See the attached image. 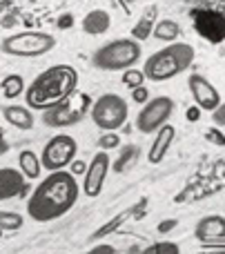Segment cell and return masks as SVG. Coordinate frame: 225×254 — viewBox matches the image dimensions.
Returning a JSON list of instances; mask_svg holds the SVG:
<instances>
[{"instance_id": "obj_1", "label": "cell", "mask_w": 225, "mask_h": 254, "mask_svg": "<svg viewBox=\"0 0 225 254\" xmlns=\"http://www.w3.org/2000/svg\"><path fill=\"white\" fill-rule=\"evenodd\" d=\"M76 198H78V185L74 174L56 170L34 190L27 201V214L38 223H49L67 214L74 207Z\"/></svg>"}, {"instance_id": "obj_2", "label": "cell", "mask_w": 225, "mask_h": 254, "mask_svg": "<svg viewBox=\"0 0 225 254\" xmlns=\"http://www.w3.org/2000/svg\"><path fill=\"white\" fill-rule=\"evenodd\" d=\"M76 80H78V76L69 65L49 67L29 85L27 105L31 110H49V107L58 105L76 92Z\"/></svg>"}, {"instance_id": "obj_3", "label": "cell", "mask_w": 225, "mask_h": 254, "mask_svg": "<svg viewBox=\"0 0 225 254\" xmlns=\"http://www.w3.org/2000/svg\"><path fill=\"white\" fill-rule=\"evenodd\" d=\"M192 61H194V47L187 43H174L152 54L143 67V74L154 83H163V80H169L181 71H185L192 65Z\"/></svg>"}, {"instance_id": "obj_4", "label": "cell", "mask_w": 225, "mask_h": 254, "mask_svg": "<svg viewBox=\"0 0 225 254\" xmlns=\"http://www.w3.org/2000/svg\"><path fill=\"white\" fill-rule=\"evenodd\" d=\"M138 58H141V45L136 40L120 38L98 49L96 56H94V65L107 71H118L132 67Z\"/></svg>"}, {"instance_id": "obj_5", "label": "cell", "mask_w": 225, "mask_h": 254, "mask_svg": "<svg viewBox=\"0 0 225 254\" xmlns=\"http://www.w3.org/2000/svg\"><path fill=\"white\" fill-rule=\"evenodd\" d=\"M92 107V98L87 94H71L62 103L45 110L43 123L47 127H69L85 119L87 110Z\"/></svg>"}, {"instance_id": "obj_6", "label": "cell", "mask_w": 225, "mask_h": 254, "mask_svg": "<svg viewBox=\"0 0 225 254\" xmlns=\"http://www.w3.org/2000/svg\"><path fill=\"white\" fill-rule=\"evenodd\" d=\"M89 114L94 125L101 127L103 131H116L127 121V103L118 94H105L96 103H92Z\"/></svg>"}, {"instance_id": "obj_7", "label": "cell", "mask_w": 225, "mask_h": 254, "mask_svg": "<svg viewBox=\"0 0 225 254\" xmlns=\"http://www.w3.org/2000/svg\"><path fill=\"white\" fill-rule=\"evenodd\" d=\"M76 152H78V145L71 136L67 134H56L43 149V156H40V165H45V170L56 172L67 167L74 161Z\"/></svg>"}, {"instance_id": "obj_8", "label": "cell", "mask_w": 225, "mask_h": 254, "mask_svg": "<svg viewBox=\"0 0 225 254\" xmlns=\"http://www.w3.org/2000/svg\"><path fill=\"white\" fill-rule=\"evenodd\" d=\"M54 36L38 34V31H27V34L11 36L2 43V52L11 54V56H40V54L49 52L54 47Z\"/></svg>"}, {"instance_id": "obj_9", "label": "cell", "mask_w": 225, "mask_h": 254, "mask_svg": "<svg viewBox=\"0 0 225 254\" xmlns=\"http://www.w3.org/2000/svg\"><path fill=\"white\" fill-rule=\"evenodd\" d=\"M174 112V101L168 96H156L147 103L141 110V114L136 116V129L143 134H152L159 127H163L168 123V119Z\"/></svg>"}, {"instance_id": "obj_10", "label": "cell", "mask_w": 225, "mask_h": 254, "mask_svg": "<svg viewBox=\"0 0 225 254\" xmlns=\"http://www.w3.org/2000/svg\"><path fill=\"white\" fill-rule=\"evenodd\" d=\"M194 27L203 38L212 40V43L225 38V16L221 11H212V9L194 11Z\"/></svg>"}, {"instance_id": "obj_11", "label": "cell", "mask_w": 225, "mask_h": 254, "mask_svg": "<svg viewBox=\"0 0 225 254\" xmlns=\"http://www.w3.org/2000/svg\"><path fill=\"white\" fill-rule=\"evenodd\" d=\"M107 170H110V156H107V149L98 152L96 156L92 158L89 167L85 170V183H83V192L87 196H98L103 190V183H105Z\"/></svg>"}, {"instance_id": "obj_12", "label": "cell", "mask_w": 225, "mask_h": 254, "mask_svg": "<svg viewBox=\"0 0 225 254\" xmlns=\"http://www.w3.org/2000/svg\"><path fill=\"white\" fill-rule=\"evenodd\" d=\"M187 83H190L192 98L196 101V105H199L201 110L214 112L219 105H221V94L217 92V87H214L208 78L194 74V76H190V80H187Z\"/></svg>"}, {"instance_id": "obj_13", "label": "cell", "mask_w": 225, "mask_h": 254, "mask_svg": "<svg viewBox=\"0 0 225 254\" xmlns=\"http://www.w3.org/2000/svg\"><path fill=\"white\" fill-rule=\"evenodd\" d=\"M25 192V174L11 167H0V201L13 198Z\"/></svg>"}, {"instance_id": "obj_14", "label": "cell", "mask_w": 225, "mask_h": 254, "mask_svg": "<svg viewBox=\"0 0 225 254\" xmlns=\"http://www.w3.org/2000/svg\"><path fill=\"white\" fill-rule=\"evenodd\" d=\"M174 134H176L174 127L168 125V123L156 129V136H154V140H152L150 154H147V158H150L152 165H159V163L165 158V154L169 152V147H172V143H174Z\"/></svg>"}, {"instance_id": "obj_15", "label": "cell", "mask_w": 225, "mask_h": 254, "mask_svg": "<svg viewBox=\"0 0 225 254\" xmlns=\"http://www.w3.org/2000/svg\"><path fill=\"white\" fill-rule=\"evenodd\" d=\"M196 237L201 241H214V239H223L225 237V216L212 214L205 216V219L199 221L196 225Z\"/></svg>"}, {"instance_id": "obj_16", "label": "cell", "mask_w": 225, "mask_h": 254, "mask_svg": "<svg viewBox=\"0 0 225 254\" xmlns=\"http://www.w3.org/2000/svg\"><path fill=\"white\" fill-rule=\"evenodd\" d=\"M2 116L7 119V123H11L18 129H31L34 127V116L27 107H18V105H7L2 107Z\"/></svg>"}, {"instance_id": "obj_17", "label": "cell", "mask_w": 225, "mask_h": 254, "mask_svg": "<svg viewBox=\"0 0 225 254\" xmlns=\"http://www.w3.org/2000/svg\"><path fill=\"white\" fill-rule=\"evenodd\" d=\"M83 29L87 31V34H105L107 29H110V16H107V11H103V9H96V11L87 13L83 20Z\"/></svg>"}, {"instance_id": "obj_18", "label": "cell", "mask_w": 225, "mask_h": 254, "mask_svg": "<svg viewBox=\"0 0 225 254\" xmlns=\"http://www.w3.org/2000/svg\"><path fill=\"white\" fill-rule=\"evenodd\" d=\"M18 163H20V172L25 174V179H38L40 176V158L34 152H29V149L20 152Z\"/></svg>"}, {"instance_id": "obj_19", "label": "cell", "mask_w": 225, "mask_h": 254, "mask_svg": "<svg viewBox=\"0 0 225 254\" xmlns=\"http://www.w3.org/2000/svg\"><path fill=\"white\" fill-rule=\"evenodd\" d=\"M136 161H138V147L136 145H125L114 163V172H118V174L120 172H127L129 167L136 165Z\"/></svg>"}, {"instance_id": "obj_20", "label": "cell", "mask_w": 225, "mask_h": 254, "mask_svg": "<svg viewBox=\"0 0 225 254\" xmlns=\"http://www.w3.org/2000/svg\"><path fill=\"white\" fill-rule=\"evenodd\" d=\"M178 34H181V27H178L174 20H161L159 25L154 27V38H159V40L172 43V40L178 38Z\"/></svg>"}, {"instance_id": "obj_21", "label": "cell", "mask_w": 225, "mask_h": 254, "mask_svg": "<svg viewBox=\"0 0 225 254\" xmlns=\"http://www.w3.org/2000/svg\"><path fill=\"white\" fill-rule=\"evenodd\" d=\"M154 18H156V9L152 7V9H147L145 11V16L141 18V20H138V25L134 27V38L136 40H145L147 36L152 34V27H154Z\"/></svg>"}, {"instance_id": "obj_22", "label": "cell", "mask_w": 225, "mask_h": 254, "mask_svg": "<svg viewBox=\"0 0 225 254\" xmlns=\"http://www.w3.org/2000/svg\"><path fill=\"white\" fill-rule=\"evenodd\" d=\"M132 214H134V207H129V210H125V212H120V214L114 216V219H112L107 225H103L101 230H96V232L92 234V241H96V239H103V237H107V234H112L116 228H120V225H123Z\"/></svg>"}, {"instance_id": "obj_23", "label": "cell", "mask_w": 225, "mask_h": 254, "mask_svg": "<svg viewBox=\"0 0 225 254\" xmlns=\"http://www.w3.org/2000/svg\"><path fill=\"white\" fill-rule=\"evenodd\" d=\"M22 89H25V80H22L18 74L7 76V78L2 80V94H4L7 98H16V96H20Z\"/></svg>"}, {"instance_id": "obj_24", "label": "cell", "mask_w": 225, "mask_h": 254, "mask_svg": "<svg viewBox=\"0 0 225 254\" xmlns=\"http://www.w3.org/2000/svg\"><path fill=\"white\" fill-rule=\"evenodd\" d=\"M22 216L16 212H0V230H18L22 228Z\"/></svg>"}, {"instance_id": "obj_25", "label": "cell", "mask_w": 225, "mask_h": 254, "mask_svg": "<svg viewBox=\"0 0 225 254\" xmlns=\"http://www.w3.org/2000/svg\"><path fill=\"white\" fill-rule=\"evenodd\" d=\"M141 254H181V248L172 241H161V243L150 246L147 250H143Z\"/></svg>"}, {"instance_id": "obj_26", "label": "cell", "mask_w": 225, "mask_h": 254, "mask_svg": "<svg viewBox=\"0 0 225 254\" xmlns=\"http://www.w3.org/2000/svg\"><path fill=\"white\" fill-rule=\"evenodd\" d=\"M143 78H145V74H143V71H138V69H132V67H127V69H125V74H123V83L127 85L129 89L143 85Z\"/></svg>"}, {"instance_id": "obj_27", "label": "cell", "mask_w": 225, "mask_h": 254, "mask_svg": "<svg viewBox=\"0 0 225 254\" xmlns=\"http://www.w3.org/2000/svg\"><path fill=\"white\" fill-rule=\"evenodd\" d=\"M118 143H120V138H118V134H103L101 138H98V147L101 149H114V147H118Z\"/></svg>"}, {"instance_id": "obj_28", "label": "cell", "mask_w": 225, "mask_h": 254, "mask_svg": "<svg viewBox=\"0 0 225 254\" xmlns=\"http://www.w3.org/2000/svg\"><path fill=\"white\" fill-rule=\"evenodd\" d=\"M132 98H134V103H147V98H150V92H147L143 85H138V87L132 89Z\"/></svg>"}, {"instance_id": "obj_29", "label": "cell", "mask_w": 225, "mask_h": 254, "mask_svg": "<svg viewBox=\"0 0 225 254\" xmlns=\"http://www.w3.org/2000/svg\"><path fill=\"white\" fill-rule=\"evenodd\" d=\"M87 254H116V248L114 246H107V243H101V246L92 248Z\"/></svg>"}, {"instance_id": "obj_30", "label": "cell", "mask_w": 225, "mask_h": 254, "mask_svg": "<svg viewBox=\"0 0 225 254\" xmlns=\"http://www.w3.org/2000/svg\"><path fill=\"white\" fill-rule=\"evenodd\" d=\"M212 114H214V123L225 127V103H221V105H219L217 110L212 112Z\"/></svg>"}, {"instance_id": "obj_31", "label": "cell", "mask_w": 225, "mask_h": 254, "mask_svg": "<svg viewBox=\"0 0 225 254\" xmlns=\"http://www.w3.org/2000/svg\"><path fill=\"white\" fill-rule=\"evenodd\" d=\"M71 163H74V161H71ZM85 170H87V167H85L83 161H76L74 165H71V172H74V174H85Z\"/></svg>"}, {"instance_id": "obj_32", "label": "cell", "mask_w": 225, "mask_h": 254, "mask_svg": "<svg viewBox=\"0 0 225 254\" xmlns=\"http://www.w3.org/2000/svg\"><path fill=\"white\" fill-rule=\"evenodd\" d=\"M174 228H176V221H163L159 225V232H168V230H174Z\"/></svg>"}, {"instance_id": "obj_33", "label": "cell", "mask_w": 225, "mask_h": 254, "mask_svg": "<svg viewBox=\"0 0 225 254\" xmlns=\"http://www.w3.org/2000/svg\"><path fill=\"white\" fill-rule=\"evenodd\" d=\"M187 119H190V121H199V110H196V107H194V110H190V112H187Z\"/></svg>"}, {"instance_id": "obj_34", "label": "cell", "mask_w": 225, "mask_h": 254, "mask_svg": "<svg viewBox=\"0 0 225 254\" xmlns=\"http://www.w3.org/2000/svg\"><path fill=\"white\" fill-rule=\"evenodd\" d=\"M67 25H71V18H69V16H65V20L60 18V27H67Z\"/></svg>"}, {"instance_id": "obj_35", "label": "cell", "mask_w": 225, "mask_h": 254, "mask_svg": "<svg viewBox=\"0 0 225 254\" xmlns=\"http://www.w3.org/2000/svg\"><path fill=\"white\" fill-rule=\"evenodd\" d=\"M2 149H4V140H2V131H0V154H2Z\"/></svg>"}, {"instance_id": "obj_36", "label": "cell", "mask_w": 225, "mask_h": 254, "mask_svg": "<svg viewBox=\"0 0 225 254\" xmlns=\"http://www.w3.org/2000/svg\"><path fill=\"white\" fill-rule=\"evenodd\" d=\"M0 234H2V230H0Z\"/></svg>"}]
</instances>
